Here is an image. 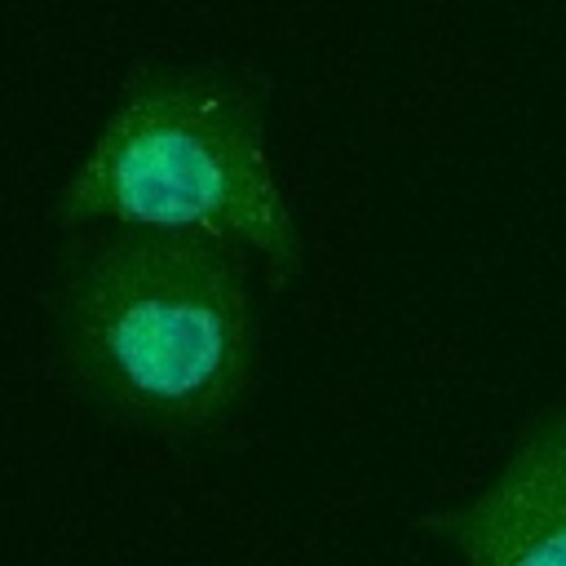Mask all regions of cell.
<instances>
[{"label": "cell", "instance_id": "6da1fadb", "mask_svg": "<svg viewBox=\"0 0 566 566\" xmlns=\"http://www.w3.org/2000/svg\"><path fill=\"white\" fill-rule=\"evenodd\" d=\"M62 349L106 402L159 420H221L252 380L256 323L239 248L111 230L75 252L57 292Z\"/></svg>", "mask_w": 566, "mask_h": 566}, {"label": "cell", "instance_id": "7a4b0ae2", "mask_svg": "<svg viewBox=\"0 0 566 566\" xmlns=\"http://www.w3.org/2000/svg\"><path fill=\"white\" fill-rule=\"evenodd\" d=\"M66 226L199 234L301 270V230L265 155L261 102L226 71L150 66L128 80L66 177Z\"/></svg>", "mask_w": 566, "mask_h": 566}, {"label": "cell", "instance_id": "3957f363", "mask_svg": "<svg viewBox=\"0 0 566 566\" xmlns=\"http://www.w3.org/2000/svg\"><path fill=\"white\" fill-rule=\"evenodd\" d=\"M424 526L464 566H566V402L526 424L478 495Z\"/></svg>", "mask_w": 566, "mask_h": 566}]
</instances>
